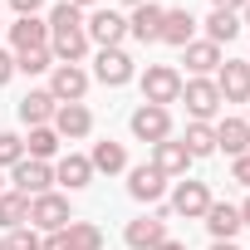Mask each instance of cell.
<instances>
[{"mask_svg": "<svg viewBox=\"0 0 250 250\" xmlns=\"http://www.w3.org/2000/svg\"><path fill=\"white\" fill-rule=\"evenodd\" d=\"M138 83H143V103L172 108V103L182 98V69H177V64H147V69L138 74Z\"/></svg>", "mask_w": 250, "mask_h": 250, "instance_id": "cell-1", "label": "cell"}, {"mask_svg": "<svg viewBox=\"0 0 250 250\" xmlns=\"http://www.w3.org/2000/svg\"><path fill=\"white\" fill-rule=\"evenodd\" d=\"M83 35H88V44H98V49H123V40H128V15L98 5V10L83 15Z\"/></svg>", "mask_w": 250, "mask_h": 250, "instance_id": "cell-2", "label": "cell"}, {"mask_svg": "<svg viewBox=\"0 0 250 250\" xmlns=\"http://www.w3.org/2000/svg\"><path fill=\"white\" fill-rule=\"evenodd\" d=\"M177 103H187L191 123H216L221 118V88H216V79H182V98Z\"/></svg>", "mask_w": 250, "mask_h": 250, "instance_id": "cell-3", "label": "cell"}, {"mask_svg": "<svg viewBox=\"0 0 250 250\" xmlns=\"http://www.w3.org/2000/svg\"><path fill=\"white\" fill-rule=\"evenodd\" d=\"M167 221H172L167 206H157V211H147V216H133L128 226H123V245H128V250H152V245H162V240H167Z\"/></svg>", "mask_w": 250, "mask_h": 250, "instance_id": "cell-4", "label": "cell"}, {"mask_svg": "<svg viewBox=\"0 0 250 250\" xmlns=\"http://www.w3.org/2000/svg\"><path fill=\"white\" fill-rule=\"evenodd\" d=\"M69 221H74V206H69L64 191H44V196L30 201V226H35L40 235H54V230H64Z\"/></svg>", "mask_w": 250, "mask_h": 250, "instance_id": "cell-5", "label": "cell"}, {"mask_svg": "<svg viewBox=\"0 0 250 250\" xmlns=\"http://www.w3.org/2000/svg\"><path fill=\"white\" fill-rule=\"evenodd\" d=\"M88 79H98L103 88H123V83H133V79H138V59H133L128 49H98Z\"/></svg>", "mask_w": 250, "mask_h": 250, "instance_id": "cell-6", "label": "cell"}, {"mask_svg": "<svg viewBox=\"0 0 250 250\" xmlns=\"http://www.w3.org/2000/svg\"><path fill=\"white\" fill-rule=\"evenodd\" d=\"M211 201H216V196H211V187H206V182L182 177V182H172V201H167V211H172V216H187V221H201Z\"/></svg>", "mask_w": 250, "mask_h": 250, "instance_id": "cell-7", "label": "cell"}, {"mask_svg": "<svg viewBox=\"0 0 250 250\" xmlns=\"http://www.w3.org/2000/svg\"><path fill=\"white\" fill-rule=\"evenodd\" d=\"M128 128H133V138L138 143H167L172 138V108H157V103H138L133 108V118H128Z\"/></svg>", "mask_w": 250, "mask_h": 250, "instance_id": "cell-8", "label": "cell"}, {"mask_svg": "<svg viewBox=\"0 0 250 250\" xmlns=\"http://www.w3.org/2000/svg\"><path fill=\"white\" fill-rule=\"evenodd\" d=\"M10 191H20V196H44V191H54V162H35V157H25V162H15L10 167Z\"/></svg>", "mask_w": 250, "mask_h": 250, "instance_id": "cell-9", "label": "cell"}, {"mask_svg": "<svg viewBox=\"0 0 250 250\" xmlns=\"http://www.w3.org/2000/svg\"><path fill=\"white\" fill-rule=\"evenodd\" d=\"M103 245H108V235L93 221H69L64 230L44 235V250H103Z\"/></svg>", "mask_w": 250, "mask_h": 250, "instance_id": "cell-10", "label": "cell"}, {"mask_svg": "<svg viewBox=\"0 0 250 250\" xmlns=\"http://www.w3.org/2000/svg\"><path fill=\"white\" fill-rule=\"evenodd\" d=\"M88 69L83 64H54L49 69V93H54V103H83L88 98Z\"/></svg>", "mask_w": 250, "mask_h": 250, "instance_id": "cell-11", "label": "cell"}, {"mask_svg": "<svg viewBox=\"0 0 250 250\" xmlns=\"http://www.w3.org/2000/svg\"><path fill=\"white\" fill-rule=\"evenodd\" d=\"M128 196H133L138 206H162V196H167V177H162L152 162L128 167Z\"/></svg>", "mask_w": 250, "mask_h": 250, "instance_id": "cell-12", "label": "cell"}, {"mask_svg": "<svg viewBox=\"0 0 250 250\" xmlns=\"http://www.w3.org/2000/svg\"><path fill=\"white\" fill-rule=\"evenodd\" d=\"M49 128L59 133V143H83L93 133V113H88V103H59Z\"/></svg>", "mask_w": 250, "mask_h": 250, "instance_id": "cell-13", "label": "cell"}, {"mask_svg": "<svg viewBox=\"0 0 250 250\" xmlns=\"http://www.w3.org/2000/svg\"><path fill=\"white\" fill-rule=\"evenodd\" d=\"M5 35H10V49H15V54L49 49V25H44L40 15H15V20L5 25Z\"/></svg>", "mask_w": 250, "mask_h": 250, "instance_id": "cell-14", "label": "cell"}, {"mask_svg": "<svg viewBox=\"0 0 250 250\" xmlns=\"http://www.w3.org/2000/svg\"><path fill=\"white\" fill-rule=\"evenodd\" d=\"M216 88H221V103H250V64L226 59L216 69Z\"/></svg>", "mask_w": 250, "mask_h": 250, "instance_id": "cell-15", "label": "cell"}, {"mask_svg": "<svg viewBox=\"0 0 250 250\" xmlns=\"http://www.w3.org/2000/svg\"><path fill=\"white\" fill-rule=\"evenodd\" d=\"M191 162H196V157H191V152H187V143H177V138H167V143H157V147H152V167H157L167 182H182V177L191 172Z\"/></svg>", "mask_w": 250, "mask_h": 250, "instance_id": "cell-16", "label": "cell"}, {"mask_svg": "<svg viewBox=\"0 0 250 250\" xmlns=\"http://www.w3.org/2000/svg\"><path fill=\"white\" fill-rule=\"evenodd\" d=\"M162 15H167V5H157V0L128 10V35H133L138 44H157V40H162Z\"/></svg>", "mask_w": 250, "mask_h": 250, "instance_id": "cell-17", "label": "cell"}, {"mask_svg": "<svg viewBox=\"0 0 250 250\" xmlns=\"http://www.w3.org/2000/svg\"><path fill=\"white\" fill-rule=\"evenodd\" d=\"M88 35H83V25L79 30H49V54H54V64H83L88 59Z\"/></svg>", "mask_w": 250, "mask_h": 250, "instance_id": "cell-18", "label": "cell"}, {"mask_svg": "<svg viewBox=\"0 0 250 250\" xmlns=\"http://www.w3.org/2000/svg\"><path fill=\"white\" fill-rule=\"evenodd\" d=\"M182 64H187L191 79H216V69L226 64V54H221L211 40H191V44L182 49Z\"/></svg>", "mask_w": 250, "mask_h": 250, "instance_id": "cell-19", "label": "cell"}, {"mask_svg": "<svg viewBox=\"0 0 250 250\" xmlns=\"http://www.w3.org/2000/svg\"><path fill=\"white\" fill-rule=\"evenodd\" d=\"M54 93L49 88H30L20 103H15V113H20V123H25V128H49V123H54Z\"/></svg>", "mask_w": 250, "mask_h": 250, "instance_id": "cell-20", "label": "cell"}, {"mask_svg": "<svg viewBox=\"0 0 250 250\" xmlns=\"http://www.w3.org/2000/svg\"><path fill=\"white\" fill-rule=\"evenodd\" d=\"M54 182H59L64 191H83V187L93 182V162H88L83 152H64V157H54Z\"/></svg>", "mask_w": 250, "mask_h": 250, "instance_id": "cell-21", "label": "cell"}, {"mask_svg": "<svg viewBox=\"0 0 250 250\" xmlns=\"http://www.w3.org/2000/svg\"><path fill=\"white\" fill-rule=\"evenodd\" d=\"M211 128H216V152H226V157H245V152H250L245 118H216Z\"/></svg>", "mask_w": 250, "mask_h": 250, "instance_id": "cell-22", "label": "cell"}, {"mask_svg": "<svg viewBox=\"0 0 250 250\" xmlns=\"http://www.w3.org/2000/svg\"><path fill=\"white\" fill-rule=\"evenodd\" d=\"M206 230H211V240H235L245 226H240V206H230V201H211L206 206Z\"/></svg>", "mask_w": 250, "mask_h": 250, "instance_id": "cell-23", "label": "cell"}, {"mask_svg": "<svg viewBox=\"0 0 250 250\" xmlns=\"http://www.w3.org/2000/svg\"><path fill=\"white\" fill-rule=\"evenodd\" d=\"M191 40H196V20H191V10H187V5L167 10V15H162V40H157V44H172V49H187Z\"/></svg>", "mask_w": 250, "mask_h": 250, "instance_id": "cell-24", "label": "cell"}, {"mask_svg": "<svg viewBox=\"0 0 250 250\" xmlns=\"http://www.w3.org/2000/svg\"><path fill=\"white\" fill-rule=\"evenodd\" d=\"M88 162H93V177H98V172H103V177H118V172H128V147L113 143V138H103V143H93Z\"/></svg>", "mask_w": 250, "mask_h": 250, "instance_id": "cell-25", "label": "cell"}, {"mask_svg": "<svg viewBox=\"0 0 250 250\" xmlns=\"http://www.w3.org/2000/svg\"><path fill=\"white\" fill-rule=\"evenodd\" d=\"M20 226H30V196H20V191H0V230H20Z\"/></svg>", "mask_w": 250, "mask_h": 250, "instance_id": "cell-26", "label": "cell"}, {"mask_svg": "<svg viewBox=\"0 0 250 250\" xmlns=\"http://www.w3.org/2000/svg\"><path fill=\"white\" fill-rule=\"evenodd\" d=\"M240 30H245V25H240V15H226V10H211V15H206V40H211L216 49H226Z\"/></svg>", "mask_w": 250, "mask_h": 250, "instance_id": "cell-27", "label": "cell"}, {"mask_svg": "<svg viewBox=\"0 0 250 250\" xmlns=\"http://www.w3.org/2000/svg\"><path fill=\"white\" fill-rule=\"evenodd\" d=\"M59 133L54 128H30V138H25V157H35V162H54L59 157Z\"/></svg>", "mask_w": 250, "mask_h": 250, "instance_id": "cell-28", "label": "cell"}, {"mask_svg": "<svg viewBox=\"0 0 250 250\" xmlns=\"http://www.w3.org/2000/svg\"><path fill=\"white\" fill-rule=\"evenodd\" d=\"M182 143H187V152L201 162V157L216 152V128H211V123H187V138H182Z\"/></svg>", "mask_w": 250, "mask_h": 250, "instance_id": "cell-29", "label": "cell"}, {"mask_svg": "<svg viewBox=\"0 0 250 250\" xmlns=\"http://www.w3.org/2000/svg\"><path fill=\"white\" fill-rule=\"evenodd\" d=\"M49 69H54V54H49V49L15 54V74H30V79H40V74H49Z\"/></svg>", "mask_w": 250, "mask_h": 250, "instance_id": "cell-30", "label": "cell"}, {"mask_svg": "<svg viewBox=\"0 0 250 250\" xmlns=\"http://www.w3.org/2000/svg\"><path fill=\"white\" fill-rule=\"evenodd\" d=\"M44 25H49V30H79V25H83V10H74L69 0H59V5L44 15Z\"/></svg>", "mask_w": 250, "mask_h": 250, "instance_id": "cell-31", "label": "cell"}, {"mask_svg": "<svg viewBox=\"0 0 250 250\" xmlns=\"http://www.w3.org/2000/svg\"><path fill=\"white\" fill-rule=\"evenodd\" d=\"M15 162H25V138L20 133H0V172H10Z\"/></svg>", "mask_w": 250, "mask_h": 250, "instance_id": "cell-32", "label": "cell"}, {"mask_svg": "<svg viewBox=\"0 0 250 250\" xmlns=\"http://www.w3.org/2000/svg\"><path fill=\"white\" fill-rule=\"evenodd\" d=\"M5 250H44V235L35 226H20V230H5Z\"/></svg>", "mask_w": 250, "mask_h": 250, "instance_id": "cell-33", "label": "cell"}, {"mask_svg": "<svg viewBox=\"0 0 250 250\" xmlns=\"http://www.w3.org/2000/svg\"><path fill=\"white\" fill-rule=\"evenodd\" d=\"M230 182L250 187V152H245V157H230Z\"/></svg>", "mask_w": 250, "mask_h": 250, "instance_id": "cell-34", "label": "cell"}, {"mask_svg": "<svg viewBox=\"0 0 250 250\" xmlns=\"http://www.w3.org/2000/svg\"><path fill=\"white\" fill-rule=\"evenodd\" d=\"M10 79H15V54H10V49H0V88H5Z\"/></svg>", "mask_w": 250, "mask_h": 250, "instance_id": "cell-35", "label": "cell"}, {"mask_svg": "<svg viewBox=\"0 0 250 250\" xmlns=\"http://www.w3.org/2000/svg\"><path fill=\"white\" fill-rule=\"evenodd\" d=\"M250 0H211V10H226V15H240Z\"/></svg>", "mask_w": 250, "mask_h": 250, "instance_id": "cell-36", "label": "cell"}, {"mask_svg": "<svg viewBox=\"0 0 250 250\" xmlns=\"http://www.w3.org/2000/svg\"><path fill=\"white\" fill-rule=\"evenodd\" d=\"M10 5H15V15H40L44 0H10Z\"/></svg>", "mask_w": 250, "mask_h": 250, "instance_id": "cell-37", "label": "cell"}, {"mask_svg": "<svg viewBox=\"0 0 250 250\" xmlns=\"http://www.w3.org/2000/svg\"><path fill=\"white\" fill-rule=\"evenodd\" d=\"M69 5H74V10H98L103 0H69Z\"/></svg>", "mask_w": 250, "mask_h": 250, "instance_id": "cell-38", "label": "cell"}, {"mask_svg": "<svg viewBox=\"0 0 250 250\" xmlns=\"http://www.w3.org/2000/svg\"><path fill=\"white\" fill-rule=\"evenodd\" d=\"M152 250H187V245H182V240H172V235H167V240H162V245H152Z\"/></svg>", "mask_w": 250, "mask_h": 250, "instance_id": "cell-39", "label": "cell"}, {"mask_svg": "<svg viewBox=\"0 0 250 250\" xmlns=\"http://www.w3.org/2000/svg\"><path fill=\"white\" fill-rule=\"evenodd\" d=\"M240 226H250V196L240 201Z\"/></svg>", "mask_w": 250, "mask_h": 250, "instance_id": "cell-40", "label": "cell"}, {"mask_svg": "<svg viewBox=\"0 0 250 250\" xmlns=\"http://www.w3.org/2000/svg\"><path fill=\"white\" fill-rule=\"evenodd\" d=\"M211 250H240L235 240H211Z\"/></svg>", "mask_w": 250, "mask_h": 250, "instance_id": "cell-41", "label": "cell"}, {"mask_svg": "<svg viewBox=\"0 0 250 250\" xmlns=\"http://www.w3.org/2000/svg\"><path fill=\"white\" fill-rule=\"evenodd\" d=\"M118 5H128V10H138V5H147V0H118Z\"/></svg>", "mask_w": 250, "mask_h": 250, "instance_id": "cell-42", "label": "cell"}, {"mask_svg": "<svg viewBox=\"0 0 250 250\" xmlns=\"http://www.w3.org/2000/svg\"><path fill=\"white\" fill-rule=\"evenodd\" d=\"M240 25H245V30H250V5H245V10H240Z\"/></svg>", "mask_w": 250, "mask_h": 250, "instance_id": "cell-43", "label": "cell"}, {"mask_svg": "<svg viewBox=\"0 0 250 250\" xmlns=\"http://www.w3.org/2000/svg\"><path fill=\"white\" fill-rule=\"evenodd\" d=\"M245 128H250V103H245Z\"/></svg>", "mask_w": 250, "mask_h": 250, "instance_id": "cell-44", "label": "cell"}, {"mask_svg": "<svg viewBox=\"0 0 250 250\" xmlns=\"http://www.w3.org/2000/svg\"><path fill=\"white\" fill-rule=\"evenodd\" d=\"M0 191H5V172H0Z\"/></svg>", "mask_w": 250, "mask_h": 250, "instance_id": "cell-45", "label": "cell"}, {"mask_svg": "<svg viewBox=\"0 0 250 250\" xmlns=\"http://www.w3.org/2000/svg\"><path fill=\"white\" fill-rule=\"evenodd\" d=\"M0 250H5V235H0Z\"/></svg>", "mask_w": 250, "mask_h": 250, "instance_id": "cell-46", "label": "cell"}, {"mask_svg": "<svg viewBox=\"0 0 250 250\" xmlns=\"http://www.w3.org/2000/svg\"><path fill=\"white\" fill-rule=\"evenodd\" d=\"M0 35H5V20H0Z\"/></svg>", "mask_w": 250, "mask_h": 250, "instance_id": "cell-47", "label": "cell"}, {"mask_svg": "<svg viewBox=\"0 0 250 250\" xmlns=\"http://www.w3.org/2000/svg\"><path fill=\"white\" fill-rule=\"evenodd\" d=\"M245 64H250V59H245Z\"/></svg>", "mask_w": 250, "mask_h": 250, "instance_id": "cell-48", "label": "cell"}]
</instances>
